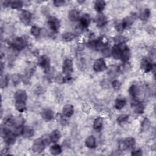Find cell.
Here are the masks:
<instances>
[{"label": "cell", "mask_w": 156, "mask_h": 156, "mask_svg": "<svg viewBox=\"0 0 156 156\" xmlns=\"http://www.w3.org/2000/svg\"><path fill=\"white\" fill-rule=\"evenodd\" d=\"M49 151L52 155H58L61 154L62 150L61 146L59 144H55L51 146V147L49 149Z\"/></svg>", "instance_id": "cell-28"}, {"label": "cell", "mask_w": 156, "mask_h": 156, "mask_svg": "<svg viewBox=\"0 0 156 156\" xmlns=\"http://www.w3.org/2000/svg\"><path fill=\"white\" fill-rule=\"evenodd\" d=\"M107 68L106 63L104 58H99L97 59L93 64V69L95 72H102Z\"/></svg>", "instance_id": "cell-9"}, {"label": "cell", "mask_w": 156, "mask_h": 156, "mask_svg": "<svg viewBox=\"0 0 156 156\" xmlns=\"http://www.w3.org/2000/svg\"><path fill=\"white\" fill-rule=\"evenodd\" d=\"M112 87L113 88V89H115V90H118L120 88L121 84V82L119 80H114L112 82Z\"/></svg>", "instance_id": "cell-39"}, {"label": "cell", "mask_w": 156, "mask_h": 156, "mask_svg": "<svg viewBox=\"0 0 156 156\" xmlns=\"http://www.w3.org/2000/svg\"><path fill=\"white\" fill-rule=\"evenodd\" d=\"M47 23L48 27L52 31H53L55 33L58 32L60 26V23L59 20L56 17L53 16H49L48 20Z\"/></svg>", "instance_id": "cell-6"}, {"label": "cell", "mask_w": 156, "mask_h": 156, "mask_svg": "<svg viewBox=\"0 0 156 156\" xmlns=\"http://www.w3.org/2000/svg\"><path fill=\"white\" fill-rule=\"evenodd\" d=\"M95 21H96V25L98 27H102L107 23L108 20H107V16L105 15H104L103 13H101L96 16Z\"/></svg>", "instance_id": "cell-13"}, {"label": "cell", "mask_w": 156, "mask_h": 156, "mask_svg": "<svg viewBox=\"0 0 156 156\" xmlns=\"http://www.w3.org/2000/svg\"><path fill=\"white\" fill-rule=\"evenodd\" d=\"M55 82L58 83H63L66 82V77H63L61 74L57 75L55 77Z\"/></svg>", "instance_id": "cell-40"}, {"label": "cell", "mask_w": 156, "mask_h": 156, "mask_svg": "<svg viewBox=\"0 0 156 156\" xmlns=\"http://www.w3.org/2000/svg\"><path fill=\"white\" fill-rule=\"evenodd\" d=\"M115 29L118 32H122L126 28L122 21H120L115 24Z\"/></svg>", "instance_id": "cell-37"}, {"label": "cell", "mask_w": 156, "mask_h": 156, "mask_svg": "<svg viewBox=\"0 0 156 156\" xmlns=\"http://www.w3.org/2000/svg\"><path fill=\"white\" fill-rule=\"evenodd\" d=\"M80 21V26L83 29L87 28L91 22V18L89 14L85 13L82 15L79 19Z\"/></svg>", "instance_id": "cell-12"}, {"label": "cell", "mask_w": 156, "mask_h": 156, "mask_svg": "<svg viewBox=\"0 0 156 156\" xmlns=\"http://www.w3.org/2000/svg\"><path fill=\"white\" fill-rule=\"evenodd\" d=\"M27 94L23 90H17L14 94V98L15 101H25L27 100Z\"/></svg>", "instance_id": "cell-20"}, {"label": "cell", "mask_w": 156, "mask_h": 156, "mask_svg": "<svg viewBox=\"0 0 156 156\" xmlns=\"http://www.w3.org/2000/svg\"><path fill=\"white\" fill-rule=\"evenodd\" d=\"M27 44V41L24 38L16 37L13 40L11 45L14 50L16 51H20L26 47Z\"/></svg>", "instance_id": "cell-4"}, {"label": "cell", "mask_w": 156, "mask_h": 156, "mask_svg": "<svg viewBox=\"0 0 156 156\" xmlns=\"http://www.w3.org/2000/svg\"><path fill=\"white\" fill-rule=\"evenodd\" d=\"M131 155H142V151L140 149L133 150L131 152Z\"/></svg>", "instance_id": "cell-44"}, {"label": "cell", "mask_w": 156, "mask_h": 156, "mask_svg": "<svg viewBox=\"0 0 156 156\" xmlns=\"http://www.w3.org/2000/svg\"><path fill=\"white\" fill-rule=\"evenodd\" d=\"M73 72V61L70 58H66L62 65V73L66 76H69Z\"/></svg>", "instance_id": "cell-7"}, {"label": "cell", "mask_w": 156, "mask_h": 156, "mask_svg": "<svg viewBox=\"0 0 156 156\" xmlns=\"http://www.w3.org/2000/svg\"><path fill=\"white\" fill-rule=\"evenodd\" d=\"M68 18L72 22H76L80 19V13L76 9L71 10L68 15Z\"/></svg>", "instance_id": "cell-18"}, {"label": "cell", "mask_w": 156, "mask_h": 156, "mask_svg": "<svg viewBox=\"0 0 156 156\" xmlns=\"http://www.w3.org/2000/svg\"><path fill=\"white\" fill-rule=\"evenodd\" d=\"M20 79H21V77L18 74H14L12 76V81L14 85H16L19 83V82H20Z\"/></svg>", "instance_id": "cell-41"}, {"label": "cell", "mask_w": 156, "mask_h": 156, "mask_svg": "<svg viewBox=\"0 0 156 156\" xmlns=\"http://www.w3.org/2000/svg\"><path fill=\"white\" fill-rule=\"evenodd\" d=\"M49 136V138H50L51 142L53 143H55L60 140V136H61V134H60V132L58 130L55 129V130H53Z\"/></svg>", "instance_id": "cell-24"}, {"label": "cell", "mask_w": 156, "mask_h": 156, "mask_svg": "<svg viewBox=\"0 0 156 156\" xmlns=\"http://www.w3.org/2000/svg\"><path fill=\"white\" fill-rule=\"evenodd\" d=\"M75 37V35L74 33L73 32H66L65 34H63L62 35V40L66 42H69L71 41H72Z\"/></svg>", "instance_id": "cell-31"}, {"label": "cell", "mask_w": 156, "mask_h": 156, "mask_svg": "<svg viewBox=\"0 0 156 156\" xmlns=\"http://www.w3.org/2000/svg\"><path fill=\"white\" fill-rule=\"evenodd\" d=\"M131 56V54H130V51L129 49V48L126 46L122 51L121 54V56H120V58L121 60L124 62V63H127L129 60L130 59Z\"/></svg>", "instance_id": "cell-16"}, {"label": "cell", "mask_w": 156, "mask_h": 156, "mask_svg": "<svg viewBox=\"0 0 156 156\" xmlns=\"http://www.w3.org/2000/svg\"><path fill=\"white\" fill-rule=\"evenodd\" d=\"M40 29L37 26H32L30 28V34L35 37H37L40 34Z\"/></svg>", "instance_id": "cell-35"}, {"label": "cell", "mask_w": 156, "mask_h": 156, "mask_svg": "<svg viewBox=\"0 0 156 156\" xmlns=\"http://www.w3.org/2000/svg\"><path fill=\"white\" fill-rule=\"evenodd\" d=\"M107 46H108L107 40H105V39H104L103 37L99 38V39L96 40L95 49H96L97 51H102L104 49H105Z\"/></svg>", "instance_id": "cell-15"}, {"label": "cell", "mask_w": 156, "mask_h": 156, "mask_svg": "<svg viewBox=\"0 0 156 156\" xmlns=\"http://www.w3.org/2000/svg\"><path fill=\"white\" fill-rule=\"evenodd\" d=\"M54 112L50 108H45L41 112V117L46 121H49L54 118Z\"/></svg>", "instance_id": "cell-14"}, {"label": "cell", "mask_w": 156, "mask_h": 156, "mask_svg": "<svg viewBox=\"0 0 156 156\" xmlns=\"http://www.w3.org/2000/svg\"><path fill=\"white\" fill-rule=\"evenodd\" d=\"M141 68L144 73H149L154 68V65L149 58H143L141 62Z\"/></svg>", "instance_id": "cell-8"}, {"label": "cell", "mask_w": 156, "mask_h": 156, "mask_svg": "<svg viewBox=\"0 0 156 156\" xmlns=\"http://www.w3.org/2000/svg\"><path fill=\"white\" fill-rule=\"evenodd\" d=\"M105 7V2L102 0H98L94 2V9L96 12L101 13Z\"/></svg>", "instance_id": "cell-27"}, {"label": "cell", "mask_w": 156, "mask_h": 156, "mask_svg": "<svg viewBox=\"0 0 156 156\" xmlns=\"http://www.w3.org/2000/svg\"><path fill=\"white\" fill-rule=\"evenodd\" d=\"M15 108L20 113H23L26 110V102L22 101H15Z\"/></svg>", "instance_id": "cell-29"}, {"label": "cell", "mask_w": 156, "mask_h": 156, "mask_svg": "<svg viewBox=\"0 0 156 156\" xmlns=\"http://www.w3.org/2000/svg\"><path fill=\"white\" fill-rule=\"evenodd\" d=\"M85 146L90 149H93L96 147V138L93 135L88 136L85 141Z\"/></svg>", "instance_id": "cell-21"}, {"label": "cell", "mask_w": 156, "mask_h": 156, "mask_svg": "<svg viewBox=\"0 0 156 156\" xmlns=\"http://www.w3.org/2000/svg\"><path fill=\"white\" fill-rule=\"evenodd\" d=\"M129 117V115H127V114H122V115H120L118 117L116 121H117V122H118V124H122L128 121Z\"/></svg>", "instance_id": "cell-34"}, {"label": "cell", "mask_w": 156, "mask_h": 156, "mask_svg": "<svg viewBox=\"0 0 156 156\" xmlns=\"http://www.w3.org/2000/svg\"><path fill=\"white\" fill-rule=\"evenodd\" d=\"M126 104V100L123 97H118L115 102V107L117 110L122 109Z\"/></svg>", "instance_id": "cell-22"}, {"label": "cell", "mask_w": 156, "mask_h": 156, "mask_svg": "<svg viewBox=\"0 0 156 156\" xmlns=\"http://www.w3.org/2000/svg\"><path fill=\"white\" fill-rule=\"evenodd\" d=\"M126 41V38L122 35H118L114 38L115 44H116V45L125 44Z\"/></svg>", "instance_id": "cell-32"}, {"label": "cell", "mask_w": 156, "mask_h": 156, "mask_svg": "<svg viewBox=\"0 0 156 156\" xmlns=\"http://www.w3.org/2000/svg\"><path fill=\"white\" fill-rule=\"evenodd\" d=\"M34 134V129L29 126H24L23 129L22 135L25 138H29L32 137Z\"/></svg>", "instance_id": "cell-17"}, {"label": "cell", "mask_w": 156, "mask_h": 156, "mask_svg": "<svg viewBox=\"0 0 156 156\" xmlns=\"http://www.w3.org/2000/svg\"><path fill=\"white\" fill-rule=\"evenodd\" d=\"M8 82H9V80H8L7 76L5 74L4 75L2 74L1 77V81H0L1 88H4L6 87L8 85Z\"/></svg>", "instance_id": "cell-36"}, {"label": "cell", "mask_w": 156, "mask_h": 156, "mask_svg": "<svg viewBox=\"0 0 156 156\" xmlns=\"http://www.w3.org/2000/svg\"><path fill=\"white\" fill-rule=\"evenodd\" d=\"M20 18L24 24L29 25L32 20V13L29 10H23L20 15Z\"/></svg>", "instance_id": "cell-10"}, {"label": "cell", "mask_w": 156, "mask_h": 156, "mask_svg": "<svg viewBox=\"0 0 156 156\" xmlns=\"http://www.w3.org/2000/svg\"><path fill=\"white\" fill-rule=\"evenodd\" d=\"M102 52L105 57H108L110 55H112V49L108 46H107L102 51Z\"/></svg>", "instance_id": "cell-38"}, {"label": "cell", "mask_w": 156, "mask_h": 156, "mask_svg": "<svg viewBox=\"0 0 156 156\" xmlns=\"http://www.w3.org/2000/svg\"><path fill=\"white\" fill-rule=\"evenodd\" d=\"M151 15V11L148 8L142 9L138 15L139 18L142 21H146L148 20Z\"/></svg>", "instance_id": "cell-23"}, {"label": "cell", "mask_w": 156, "mask_h": 156, "mask_svg": "<svg viewBox=\"0 0 156 156\" xmlns=\"http://www.w3.org/2000/svg\"><path fill=\"white\" fill-rule=\"evenodd\" d=\"M102 125H103V119L101 117H97L94 120L93 126L95 130L99 132L102 127Z\"/></svg>", "instance_id": "cell-26"}, {"label": "cell", "mask_w": 156, "mask_h": 156, "mask_svg": "<svg viewBox=\"0 0 156 156\" xmlns=\"http://www.w3.org/2000/svg\"><path fill=\"white\" fill-rule=\"evenodd\" d=\"M140 92L139 88L137 85L133 84L132 85L129 89V93L132 99L137 98V96Z\"/></svg>", "instance_id": "cell-25"}, {"label": "cell", "mask_w": 156, "mask_h": 156, "mask_svg": "<svg viewBox=\"0 0 156 156\" xmlns=\"http://www.w3.org/2000/svg\"><path fill=\"white\" fill-rule=\"evenodd\" d=\"M82 110L85 112V113H89L90 111V107L88 104H84L83 105H82Z\"/></svg>", "instance_id": "cell-43"}, {"label": "cell", "mask_w": 156, "mask_h": 156, "mask_svg": "<svg viewBox=\"0 0 156 156\" xmlns=\"http://www.w3.org/2000/svg\"><path fill=\"white\" fill-rule=\"evenodd\" d=\"M51 142L49 136H43L40 138L36 139L32 144V151L36 153H40L45 149V147Z\"/></svg>", "instance_id": "cell-1"}, {"label": "cell", "mask_w": 156, "mask_h": 156, "mask_svg": "<svg viewBox=\"0 0 156 156\" xmlns=\"http://www.w3.org/2000/svg\"><path fill=\"white\" fill-rule=\"evenodd\" d=\"M10 5L13 9H20L23 6V2L21 1H13L10 2Z\"/></svg>", "instance_id": "cell-33"}, {"label": "cell", "mask_w": 156, "mask_h": 156, "mask_svg": "<svg viewBox=\"0 0 156 156\" xmlns=\"http://www.w3.org/2000/svg\"><path fill=\"white\" fill-rule=\"evenodd\" d=\"M126 46V44H122L120 45L115 44L112 48V55L113 57V58L115 59L120 58L121 52Z\"/></svg>", "instance_id": "cell-11"}, {"label": "cell", "mask_w": 156, "mask_h": 156, "mask_svg": "<svg viewBox=\"0 0 156 156\" xmlns=\"http://www.w3.org/2000/svg\"><path fill=\"white\" fill-rule=\"evenodd\" d=\"M74 113V107L71 104L65 105L62 109V114L67 118L71 117Z\"/></svg>", "instance_id": "cell-19"}, {"label": "cell", "mask_w": 156, "mask_h": 156, "mask_svg": "<svg viewBox=\"0 0 156 156\" xmlns=\"http://www.w3.org/2000/svg\"><path fill=\"white\" fill-rule=\"evenodd\" d=\"M53 4L56 7H60L65 4V1L63 0H55L53 1Z\"/></svg>", "instance_id": "cell-42"}, {"label": "cell", "mask_w": 156, "mask_h": 156, "mask_svg": "<svg viewBox=\"0 0 156 156\" xmlns=\"http://www.w3.org/2000/svg\"><path fill=\"white\" fill-rule=\"evenodd\" d=\"M135 145V140L133 137H128L119 141L118 148L121 151L131 149Z\"/></svg>", "instance_id": "cell-3"}, {"label": "cell", "mask_w": 156, "mask_h": 156, "mask_svg": "<svg viewBox=\"0 0 156 156\" xmlns=\"http://www.w3.org/2000/svg\"><path fill=\"white\" fill-rule=\"evenodd\" d=\"M37 63L43 69L45 73L49 72L50 69V60L48 56L46 55H41L38 58Z\"/></svg>", "instance_id": "cell-5"}, {"label": "cell", "mask_w": 156, "mask_h": 156, "mask_svg": "<svg viewBox=\"0 0 156 156\" xmlns=\"http://www.w3.org/2000/svg\"><path fill=\"white\" fill-rule=\"evenodd\" d=\"M1 135L7 145H12L15 143L16 140V135L12 132L7 127H2L1 129Z\"/></svg>", "instance_id": "cell-2"}, {"label": "cell", "mask_w": 156, "mask_h": 156, "mask_svg": "<svg viewBox=\"0 0 156 156\" xmlns=\"http://www.w3.org/2000/svg\"><path fill=\"white\" fill-rule=\"evenodd\" d=\"M134 21H135V18L133 16H129L124 18L122 21L125 26V28H127L132 26Z\"/></svg>", "instance_id": "cell-30"}]
</instances>
